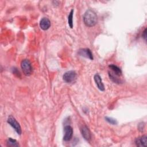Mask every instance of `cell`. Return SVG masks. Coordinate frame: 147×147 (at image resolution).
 Returning a JSON list of instances; mask_svg holds the SVG:
<instances>
[{
	"mask_svg": "<svg viewBox=\"0 0 147 147\" xmlns=\"http://www.w3.org/2000/svg\"><path fill=\"white\" fill-rule=\"evenodd\" d=\"M144 127H145V125H144V122H141L138 124V129L140 131H142L144 129Z\"/></svg>",
	"mask_w": 147,
	"mask_h": 147,
	"instance_id": "17",
	"label": "cell"
},
{
	"mask_svg": "<svg viewBox=\"0 0 147 147\" xmlns=\"http://www.w3.org/2000/svg\"><path fill=\"white\" fill-rule=\"evenodd\" d=\"M64 136L63 139L65 141H68L71 140L73 135L72 127L69 125H66L64 128Z\"/></svg>",
	"mask_w": 147,
	"mask_h": 147,
	"instance_id": "5",
	"label": "cell"
},
{
	"mask_svg": "<svg viewBox=\"0 0 147 147\" xmlns=\"http://www.w3.org/2000/svg\"><path fill=\"white\" fill-rule=\"evenodd\" d=\"M11 71H12V73H13L14 75H16V76H17V77H18V78L21 77V74H20L19 71L17 69V68L14 67V68H13L11 69Z\"/></svg>",
	"mask_w": 147,
	"mask_h": 147,
	"instance_id": "16",
	"label": "cell"
},
{
	"mask_svg": "<svg viewBox=\"0 0 147 147\" xmlns=\"http://www.w3.org/2000/svg\"><path fill=\"white\" fill-rule=\"evenodd\" d=\"M76 73L74 71H69L66 72L63 76V80L67 83H72L75 82L76 79Z\"/></svg>",
	"mask_w": 147,
	"mask_h": 147,
	"instance_id": "3",
	"label": "cell"
},
{
	"mask_svg": "<svg viewBox=\"0 0 147 147\" xmlns=\"http://www.w3.org/2000/svg\"><path fill=\"white\" fill-rule=\"evenodd\" d=\"M83 21L87 26H95L98 21V17L95 12L91 9L87 10L83 15Z\"/></svg>",
	"mask_w": 147,
	"mask_h": 147,
	"instance_id": "1",
	"label": "cell"
},
{
	"mask_svg": "<svg viewBox=\"0 0 147 147\" xmlns=\"http://www.w3.org/2000/svg\"><path fill=\"white\" fill-rule=\"evenodd\" d=\"M135 144L138 146H145L147 144L146 136H142L135 140Z\"/></svg>",
	"mask_w": 147,
	"mask_h": 147,
	"instance_id": "8",
	"label": "cell"
},
{
	"mask_svg": "<svg viewBox=\"0 0 147 147\" xmlns=\"http://www.w3.org/2000/svg\"><path fill=\"white\" fill-rule=\"evenodd\" d=\"M105 119L107 122H109V123L112 124V125H117L118 123L116 119H115L113 118H111V117H105Z\"/></svg>",
	"mask_w": 147,
	"mask_h": 147,
	"instance_id": "15",
	"label": "cell"
},
{
	"mask_svg": "<svg viewBox=\"0 0 147 147\" xmlns=\"http://www.w3.org/2000/svg\"><path fill=\"white\" fill-rule=\"evenodd\" d=\"M94 80H95V82L98 87V88L100 90V91H104L105 90V86H104V84L103 83H102V79L100 78V76H99V74H96L94 75Z\"/></svg>",
	"mask_w": 147,
	"mask_h": 147,
	"instance_id": "9",
	"label": "cell"
},
{
	"mask_svg": "<svg viewBox=\"0 0 147 147\" xmlns=\"http://www.w3.org/2000/svg\"><path fill=\"white\" fill-rule=\"evenodd\" d=\"M109 78L110 79L114 82L117 83H119L121 82V80L117 78V75H115L114 73L111 72H109Z\"/></svg>",
	"mask_w": 147,
	"mask_h": 147,
	"instance_id": "13",
	"label": "cell"
},
{
	"mask_svg": "<svg viewBox=\"0 0 147 147\" xmlns=\"http://www.w3.org/2000/svg\"><path fill=\"white\" fill-rule=\"evenodd\" d=\"M109 67L112 70L113 72L117 76H121L122 75V71L118 66L114 65V64H110L109 65Z\"/></svg>",
	"mask_w": 147,
	"mask_h": 147,
	"instance_id": "11",
	"label": "cell"
},
{
	"mask_svg": "<svg viewBox=\"0 0 147 147\" xmlns=\"http://www.w3.org/2000/svg\"><path fill=\"white\" fill-rule=\"evenodd\" d=\"M73 14H74V9H71L68 17V23L71 28L73 27Z\"/></svg>",
	"mask_w": 147,
	"mask_h": 147,
	"instance_id": "14",
	"label": "cell"
},
{
	"mask_svg": "<svg viewBox=\"0 0 147 147\" xmlns=\"http://www.w3.org/2000/svg\"><path fill=\"white\" fill-rule=\"evenodd\" d=\"M21 67L26 76H30L32 72V67L28 59H24L21 63Z\"/></svg>",
	"mask_w": 147,
	"mask_h": 147,
	"instance_id": "2",
	"label": "cell"
},
{
	"mask_svg": "<svg viewBox=\"0 0 147 147\" xmlns=\"http://www.w3.org/2000/svg\"><path fill=\"white\" fill-rule=\"evenodd\" d=\"M7 145L8 146H11V147H15V146H19V144L18 142L11 138H9L7 140Z\"/></svg>",
	"mask_w": 147,
	"mask_h": 147,
	"instance_id": "12",
	"label": "cell"
},
{
	"mask_svg": "<svg viewBox=\"0 0 147 147\" xmlns=\"http://www.w3.org/2000/svg\"><path fill=\"white\" fill-rule=\"evenodd\" d=\"M82 135L86 141H90L91 140V133L88 128L86 126H84L81 129Z\"/></svg>",
	"mask_w": 147,
	"mask_h": 147,
	"instance_id": "10",
	"label": "cell"
},
{
	"mask_svg": "<svg viewBox=\"0 0 147 147\" xmlns=\"http://www.w3.org/2000/svg\"><path fill=\"white\" fill-rule=\"evenodd\" d=\"M142 37L144 38V39L146 41V38H147V35H146V28L145 29V30L143 31L142 32Z\"/></svg>",
	"mask_w": 147,
	"mask_h": 147,
	"instance_id": "18",
	"label": "cell"
},
{
	"mask_svg": "<svg viewBox=\"0 0 147 147\" xmlns=\"http://www.w3.org/2000/svg\"><path fill=\"white\" fill-rule=\"evenodd\" d=\"M7 123L15 130L17 133L19 135L21 134V128L19 123L16 121V119L12 116L10 115L7 120Z\"/></svg>",
	"mask_w": 147,
	"mask_h": 147,
	"instance_id": "4",
	"label": "cell"
},
{
	"mask_svg": "<svg viewBox=\"0 0 147 147\" xmlns=\"http://www.w3.org/2000/svg\"><path fill=\"white\" fill-rule=\"evenodd\" d=\"M40 26L41 29L46 30L51 26V21L48 18L44 17L40 21Z\"/></svg>",
	"mask_w": 147,
	"mask_h": 147,
	"instance_id": "7",
	"label": "cell"
},
{
	"mask_svg": "<svg viewBox=\"0 0 147 147\" xmlns=\"http://www.w3.org/2000/svg\"><path fill=\"white\" fill-rule=\"evenodd\" d=\"M78 54L80 56H83L84 57L90 59V60H93V56L92 53L91 51V50L88 48H83V49H80L78 51Z\"/></svg>",
	"mask_w": 147,
	"mask_h": 147,
	"instance_id": "6",
	"label": "cell"
}]
</instances>
